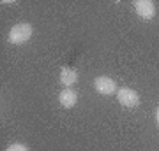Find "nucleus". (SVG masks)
Returning a JSON list of instances; mask_svg holds the SVG:
<instances>
[{"label": "nucleus", "mask_w": 159, "mask_h": 151, "mask_svg": "<svg viewBox=\"0 0 159 151\" xmlns=\"http://www.w3.org/2000/svg\"><path fill=\"white\" fill-rule=\"evenodd\" d=\"M34 35V28L30 23H18L14 27L11 28V32H9V42L11 44H25V42H29L30 37Z\"/></svg>", "instance_id": "nucleus-1"}, {"label": "nucleus", "mask_w": 159, "mask_h": 151, "mask_svg": "<svg viewBox=\"0 0 159 151\" xmlns=\"http://www.w3.org/2000/svg\"><path fill=\"white\" fill-rule=\"evenodd\" d=\"M117 99H119V102L122 106L129 107V109H133V107H136L140 104V95H138L134 90L127 88V86L117 90Z\"/></svg>", "instance_id": "nucleus-2"}, {"label": "nucleus", "mask_w": 159, "mask_h": 151, "mask_svg": "<svg viewBox=\"0 0 159 151\" xmlns=\"http://www.w3.org/2000/svg\"><path fill=\"white\" fill-rule=\"evenodd\" d=\"M94 88L101 95H113V93H117V84L108 76H99V78L94 79Z\"/></svg>", "instance_id": "nucleus-3"}, {"label": "nucleus", "mask_w": 159, "mask_h": 151, "mask_svg": "<svg viewBox=\"0 0 159 151\" xmlns=\"http://www.w3.org/2000/svg\"><path fill=\"white\" fill-rule=\"evenodd\" d=\"M134 11L145 21H148V19H152L156 16V6L150 0H136L134 2Z\"/></svg>", "instance_id": "nucleus-4"}, {"label": "nucleus", "mask_w": 159, "mask_h": 151, "mask_svg": "<svg viewBox=\"0 0 159 151\" xmlns=\"http://www.w3.org/2000/svg\"><path fill=\"white\" fill-rule=\"evenodd\" d=\"M58 102H60V106L64 109H71V107L76 106V102H78V93L73 91L71 88H64L60 93H58Z\"/></svg>", "instance_id": "nucleus-5"}, {"label": "nucleus", "mask_w": 159, "mask_h": 151, "mask_svg": "<svg viewBox=\"0 0 159 151\" xmlns=\"http://www.w3.org/2000/svg\"><path fill=\"white\" fill-rule=\"evenodd\" d=\"M58 81H60V84H64L66 88H69V86H73V84L76 83V81H78V72H76L74 69L64 67L62 70H60Z\"/></svg>", "instance_id": "nucleus-6"}, {"label": "nucleus", "mask_w": 159, "mask_h": 151, "mask_svg": "<svg viewBox=\"0 0 159 151\" xmlns=\"http://www.w3.org/2000/svg\"><path fill=\"white\" fill-rule=\"evenodd\" d=\"M6 151H29V148L25 144H21V142H14V144H11Z\"/></svg>", "instance_id": "nucleus-7"}, {"label": "nucleus", "mask_w": 159, "mask_h": 151, "mask_svg": "<svg viewBox=\"0 0 159 151\" xmlns=\"http://www.w3.org/2000/svg\"><path fill=\"white\" fill-rule=\"evenodd\" d=\"M156 121H157V125H159V107H157V111H156Z\"/></svg>", "instance_id": "nucleus-8"}]
</instances>
